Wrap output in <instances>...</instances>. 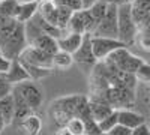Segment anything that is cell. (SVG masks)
Segmentation results:
<instances>
[{
	"label": "cell",
	"mask_w": 150,
	"mask_h": 135,
	"mask_svg": "<svg viewBox=\"0 0 150 135\" xmlns=\"http://www.w3.org/2000/svg\"><path fill=\"white\" fill-rule=\"evenodd\" d=\"M117 24H119V39L126 45H132L138 36V26L134 21L131 3H123L117 8Z\"/></svg>",
	"instance_id": "1"
},
{
	"label": "cell",
	"mask_w": 150,
	"mask_h": 135,
	"mask_svg": "<svg viewBox=\"0 0 150 135\" xmlns=\"http://www.w3.org/2000/svg\"><path fill=\"white\" fill-rule=\"evenodd\" d=\"M27 45L29 44H27V39H26L24 24L23 23H18L17 29L11 33V36L2 45H0V51H2V54L6 56L8 59L14 60V59H18L20 57V54L23 53V50Z\"/></svg>",
	"instance_id": "2"
},
{
	"label": "cell",
	"mask_w": 150,
	"mask_h": 135,
	"mask_svg": "<svg viewBox=\"0 0 150 135\" xmlns=\"http://www.w3.org/2000/svg\"><path fill=\"white\" fill-rule=\"evenodd\" d=\"M117 5L108 3L105 17L96 26L93 36H105V38H117L119 39V24H117Z\"/></svg>",
	"instance_id": "3"
},
{
	"label": "cell",
	"mask_w": 150,
	"mask_h": 135,
	"mask_svg": "<svg viewBox=\"0 0 150 135\" xmlns=\"http://www.w3.org/2000/svg\"><path fill=\"white\" fill-rule=\"evenodd\" d=\"M92 48L96 60H104L107 56H110L114 50L122 47H126L117 38H105V36H93L92 35Z\"/></svg>",
	"instance_id": "4"
},
{
	"label": "cell",
	"mask_w": 150,
	"mask_h": 135,
	"mask_svg": "<svg viewBox=\"0 0 150 135\" xmlns=\"http://www.w3.org/2000/svg\"><path fill=\"white\" fill-rule=\"evenodd\" d=\"M14 87L21 93V96L26 99V102L29 104V107L32 110H38L42 105L44 95H42V90L39 89V86L36 84V81L27 80V81H24L21 84L14 86Z\"/></svg>",
	"instance_id": "5"
},
{
	"label": "cell",
	"mask_w": 150,
	"mask_h": 135,
	"mask_svg": "<svg viewBox=\"0 0 150 135\" xmlns=\"http://www.w3.org/2000/svg\"><path fill=\"white\" fill-rule=\"evenodd\" d=\"M20 59L30 63V65H35V66L45 68V69H53V56L41 51L39 48H36L33 45H27L24 48L23 53L20 54Z\"/></svg>",
	"instance_id": "6"
},
{
	"label": "cell",
	"mask_w": 150,
	"mask_h": 135,
	"mask_svg": "<svg viewBox=\"0 0 150 135\" xmlns=\"http://www.w3.org/2000/svg\"><path fill=\"white\" fill-rule=\"evenodd\" d=\"M90 38H92V35L90 33H86L84 38H83V42L80 45V48L72 54L75 63H80V65H93V63H96V57L93 54V48H92Z\"/></svg>",
	"instance_id": "7"
},
{
	"label": "cell",
	"mask_w": 150,
	"mask_h": 135,
	"mask_svg": "<svg viewBox=\"0 0 150 135\" xmlns=\"http://www.w3.org/2000/svg\"><path fill=\"white\" fill-rule=\"evenodd\" d=\"M3 77H5L12 86H17V84H21V83H24V81L30 80L29 72H27L26 68H24V65L21 63L20 59H14V60H12L9 71L5 74Z\"/></svg>",
	"instance_id": "8"
},
{
	"label": "cell",
	"mask_w": 150,
	"mask_h": 135,
	"mask_svg": "<svg viewBox=\"0 0 150 135\" xmlns=\"http://www.w3.org/2000/svg\"><path fill=\"white\" fill-rule=\"evenodd\" d=\"M83 38H84V35L65 32V33L57 39L59 50H63V51H66V53L74 54V53L80 48V45H81V42H83Z\"/></svg>",
	"instance_id": "9"
},
{
	"label": "cell",
	"mask_w": 150,
	"mask_h": 135,
	"mask_svg": "<svg viewBox=\"0 0 150 135\" xmlns=\"http://www.w3.org/2000/svg\"><path fill=\"white\" fill-rule=\"evenodd\" d=\"M119 123L123 126H128L131 129L140 126L141 123H144L146 119L144 116H141L140 113L132 111V110H126V108H119Z\"/></svg>",
	"instance_id": "10"
},
{
	"label": "cell",
	"mask_w": 150,
	"mask_h": 135,
	"mask_svg": "<svg viewBox=\"0 0 150 135\" xmlns=\"http://www.w3.org/2000/svg\"><path fill=\"white\" fill-rule=\"evenodd\" d=\"M38 9H39V0H33V2H20V8L15 15V20L18 23H27L30 21L35 15Z\"/></svg>",
	"instance_id": "11"
},
{
	"label": "cell",
	"mask_w": 150,
	"mask_h": 135,
	"mask_svg": "<svg viewBox=\"0 0 150 135\" xmlns=\"http://www.w3.org/2000/svg\"><path fill=\"white\" fill-rule=\"evenodd\" d=\"M30 45H33V47H36V48H39L41 51H44V53H47V54H51V56L56 54V53L59 51L57 39L53 38V36H50V35H47V33L41 35L39 38H36Z\"/></svg>",
	"instance_id": "12"
},
{
	"label": "cell",
	"mask_w": 150,
	"mask_h": 135,
	"mask_svg": "<svg viewBox=\"0 0 150 135\" xmlns=\"http://www.w3.org/2000/svg\"><path fill=\"white\" fill-rule=\"evenodd\" d=\"M12 96H14V104H15V119L23 120V119H26L29 114H32L33 110L29 107L26 99L21 96V93L15 87H14V90H12Z\"/></svg>",
	"instance_id": "13"
},
{
	"label": "cell",
	"mask_w": 150,
	"mask_h": 135,
	"mask_svg": "<svg viewBox=\"0 0 150 135\" xmlns=\"http://www.w3.org/2000/svg\"><path fill=\"white\" fill-rule=\"evenodd\" d=\"M0 113H2L6 125L14 122V119H15V104H14V96H12V93L0 99Z\"/></svg>",
	"instance_id": "14"
},
{
	"label": "cell",
	"mask_w": 150,
	"mask_h": 135,
	"mask_svg": "<svg viewBox=\"0 0 150 135\" xmlns=\"http://www.w3.org/2000/svg\"><path fill=\"white\" fill-rule=\"evenodd\" d=\"M114 110H116L114 107H111L110 104H105V102H90V116L96 122H101Z\"/></svg>",
	"instance_id": "15"
},
{
	"label": "cell",
	"mask_w": 150,
	"mask_h": 135,
	"mask_svg": "<svg viewBox=\"0 0 150 135\" xmlns=\"http://www.w3.org/2000/svg\"><path fill=\"white\" fill-rule=\"evenodd\" d=\"M65 30L71 32V33H80V35H86L87 33L84 21H83V17H81V11H75L74 14L71 15Z\"/></svg>",
	"instance_id": "16"
},
{
	"label": "cell",
	"mask_w": 150,
	"mask_h": 135,
	"mask_svg": "<svg viewBox=\"0 0 150 135\" xmlns=\"http://www.w3.org/2000/svg\"><path fill=\"white\" fill-rule=\"evenodd\" d=\"M74 62V56L71 53H66L63 50H59L56 54H53V68L57 69H68L69 66H72Z\"/></svg>",
	"instance_id": "17"
},
{
	"label": "cell",
	"mask_w": 150,
	"mask_h": 135,
	"mask_svg": "<svg viewBox=\"0 0 150 135\" xmlns=\"http://www.w3.org/2000/svg\"><path fill=\"white\" fill-rule=\"evenodd\" d=\"M21 126L27 131L29 135H38L39 131H41V128H42V122H41V119L38 117L36 114L32 113L26 119L21 120Z\"/></svg>",
	"instance_id": "18"
},
{
	"label": "cell",
	"mask_w": 150,
	"mask_h": 135,
	"mask_svg": "<svg viewBox=\"0 0 150 135\" xmlns=\"http://www.w3.org/2000/svg\"><path fill=\"white\" fill-rule=\"evenodd\" d=\"M107 9H108V3L105 2V0H98V2H96L92 8L87 9V11H89V14L92 15V18H93V21H95L96 26H98V24L101 23V20L105 17Z\"/></svg>",
	"instance_id": "19"
},
{
	"label": "cell",
	"mask_w": 150,
	"mask_h": 135,
	"mask_svg": "<svg viewBox=\"0 0 150 135\" xmlns=\"http://www.w3.org/2000/svg\"><path fill=\"white\" fill-rule=\"evenodd\" d=\"M20 59V57H18ZM21 60V59H20ZM21 63L24 65V68L27 69L29 75H30V80L33 81H39L45 77H48L50 74H51V69H45V68H39V66H35V65H30L27 62H24V60H21Z\"/></svg>",
	"instance_id": "20"
},
{
	"label": "cell",
	"mask_w": 150,
	"mask_h": 135,
	"mask_svg": "<svg viewBox=\"0 0 150 135\" xmlns=\"http://www.w3.org/2000/svg\"><path fill=\"white\" fill-rule=\"evenodd\" d=\"M20 8V0H2L0 2V14L6 18H15Z\"/></svg>",
	"instance_id": "21"
},
{
	"label": "cell",
	"mask_w": 150,
	"mask_h": 135,
	"mask_svg": "<svg viewBox=\"0 0 150 135\" xmlns=\"http://www.w3.org/2000/svg\"><path fill=\"white\" fill-rule=\"evenodd\" d=\"M17 26H18V21L15 18H8L2 26H0V45L9 38L11 33L17 29Z\"/></svg>",
	"instance_id": "22"
},
{
	"label": "cell",
	"mask_w": 150,
	"mask_h": 135,
	"mask_svg": "<svg viewBox=\"0 0 150 135\" xmlns=\"http://www.w3.org/2000/svg\"><path fill=\"white\" fill-rule=\"evenodd\" d=\"M98 123H99V128H101L102 132H110L112 128L119 123V111L114 110L112 113H110L105 119H102L101 122H98Z\"/></svg>",
	"instance_id": "23"
},
{
	"label": "cell",
	"mask_w": 150,
	"mask_h": 135,
	"mask_svg": "<svg viewBox=\"0 0 150 135\" xmlns=\"http://www.w3.org/2000/svg\"><path fill=\"white\" fill-rule=\"evenodd\" d=\"M74 135H86L84 134V119H81L80 116H74L71 117L66 125H65Z\"/></svg>",
	"instance_id": "24"
},
{
	"label": "cell",
	"mask_w": 150,
	"mask_h": 135,
	"mask_svg": "<svg viewBox=\"0 0 150 135\" xmlns=\"http://www.w3.org/2000/svg\"><path fill=\"white\" fill-rule=\"evenodd\" d=\"M143 63V60L140 59V57H137V56H132V54H129V57L126 59V62L123 63V66H122V72H125V74H134L137 72V69L140 68V65Z\"/></svg>",
	"instance_id": "25"
},
{
	"label": "cell",
	"mask_w": 150,
	"mask_h": 135,
	"mask_svg": "<svg viewBox=\"0 0 150 135\" xmlns=\"http://www.w3.org/2000/svg\"><path fill=\"white\" fill-rule=\"evenodd\" d=\"M134 75H135L137 81H140L143 84H150V63L143 62Z\"/></svg>",
	"instance_id": "26"
},
{
	"label": "cell",
	"mask_w": 150,
	"mask_h": 135,
	"mask_svg": "<svg viewBox=\"0 0 150 135\" xmlns=\"http://www.w3.org/2000/svg\"><path fill=\"white\" fill-rule=\"evenodd\" d=\"M84 134L86 135H101L102 131L99 128V123L92 117H84Z\"/></svg>",
	"instance_id": "27"
},
{
	"label": "cell",
	"mask_w": 150,
	"mask_h": 135,
	"mask_svg": "<svg viewBox=\"0 0 150 135\" xmlns=\"http://www.w3.org/2000/svg\"><path fill=\"white\" fill-rule=\"evenodd\" d=\"M72 14H74V11H71L68 8H63V6H57V26L65 30Z\"/></svg>",
	"instance_id": "28"
},
{
	"label": "cell",
	"mask_w": 150,
	"mask_h": 135,
	"mask_svg": "<svg viewBox=\"0 0 150 135\" xmlns=\"http://www.w3.org/2000/svg\"><path fill=\"white\" fill-rule=\"evenodd\" d=\"M56 6H63V8H68L71 11H81L83 9V5H81V0H53Z\"/></svg>",
	"instance_id": "29"
},
{
	"label": "cell",
	"mask_w": 150,
	"mask_h": 135,
	"mask_svg": "<svg viewBox=\"0 0 150 135\" xmlns=\"http://www.w3.org/2000/svg\"><path fill=\"white\" fill-rule=\"evenodd\" d=\"M138 41L144 50L150 51V26L138 30Z\"/></svg>",
	"instance_id": "30"
},
{
	"label": "cell",
	"mask_w": 150,
	"mask_h": 135,
	"mask_svg": "<svg viewBox=\"0 0 150 135\" xmlns=\"http://www.w3.org/2000/svg\"><path fill=\"white\" fill-rule=\"evenodd\" d=\"M12 90H14V86H12L3 75H0V99L8 96V95H11Z\"/></svg>",
	"instance_id": "31"
},
{
	"label": "cell",
	"mask_w": 150,
	"mask_h": 135,
	"mask_svg": "<svg viewBox=\"0 0 150 135\" xmlns=\"http://www.w3.org/2000/svg\"><path fill=\"white\" fill-rule=\"evenodd\" d=\"M108 134H110V135H132V129L128 128V126H123V125L117 123Z\"/></svg>",
	"instance_id": "32"
},
{
	"label": "cell",
	"mask_w": 150,
	"mask_h": 135,
	"mask_svg": "<svg viewBox=\"0 0 150 135\" xmlns=\"http://www.w3.org/2000/svg\"><path fill=\"white\" fill-rule=\"evenodd\" d=\"M131 5L135 9H140L143 12H149L150 14V0H134Z\"/></svg>",
	"instance_id": "33"
},
{
	"label": "cell",
	"mask_w": 150,
	"mask_h": 135,
	"mask_svg": "<svg viewBox=\"0 0 150 135\" xmlns=\"http://www.w3.org/2000/svg\"><path fill=\"white\" fill-rule=\"evenodd\" d=\"M11 63H12V60L8 59L6 56H3L2 53H0V75H5V74L9 71Z\"/></svg>",
	"instance_id": "34"
},
{
	"label": "cell",
	"mask_w": 150,
	"mask_h": 135,
	"mask_svg": "<svg viewBox=\"0 0 150 135\" xmlns=\"http://www.w3.org/2000/svg\"><path fill=\"white\" fill-rule=\"evenodd\" d=\"M132 135H150V125H147L144 122L140 126L132 129Z\"/></svg>",
	"instance_id": "35"
},
{
	"label": "cell",
	"mask_w": 150,
	"mask_h": 135,
	"mask_svg": "<svg viewBox=\"0 0 150 135\" xmlns=\"http://www.w3.org/2000/svg\"><path fill=\"white\" fill-rule=\"evenodd\" d=\"M98 0H81V5H83V9H89L92 8Z\"/></svg>",
	"instance_id": "36"
},
{
	"label": "cell",
	"mask_w": 150,
	"mask_h": 135,
	"mask_svg": "<svg viewBox=\"0 0 150 135\" xmlns=\"http://www.w3.org/2000/svg\"><path fill=\"white\" fill-rule=\"evenodd\" d=\"M56 135H74L66 126H63V128H62V129H59L57 132H56Z\"/></svg>",
	"instance_id": "37"
},
{
	"label": "cell",
	"mask_w": 150,
	"mask_h": 135,
	"mask_svg": "<svg viewBox=\"0 0 150 135\" xmlns=\"http://www.w3.org/2000/svg\"><path fill=\"white\" fill-rule=\"evenodd\" d=\"M107 3H111V5H117V6H120V5H123V3H128V0H105Z\"/></svg>",
	"instance_id": "38"
},
{
	"label": "cell",
	"mask_w": 150,
	"mask_h": 135,
	"mask_svg": "<svg viewBox=\"0 0 150 135\" xmlns=\"http://www.w3.org/2000/svg\"><path fill=\"white\" fill-rule=\"evenodd\" d=\"M6 126H8V125H6V122H5V119H3L2 113H0V132H2V131H3Z\"/></svg>",
	"instance_id": "39"
},
{
	"label": "cell",
	"mask_w": 150,
	"mask_h": 135,
	"mask_svg": "<svg viewBox=\"0 0 150 135\" xmlns=\"http://www.w3.org/2000/svg\"><path fill=\"white\" fill-rule=\"evenodd\" d=\"M6 20H8V18H6V17H3V15H2V14H0V26H2V24H3V23H5V21H6Z\"/></svg>",
	"instance_id": "40"
},
{
	"label": "cell",
	"mask_w": 150,
	"mask_h": 135,
	"mask_svg": "<svg viewBox=\"0 0 150 135\" xmlns=\"http://www.w3.org/2000/svg\"><path fill=\"white\" fill-rule=\"evenodd\" d=\"M101 135H110V134H108V132H102Z\"/></svg>",
	"instance_id": "41"
},
{
	"label": "cell",
	"mask_w": 150,
	"mask_h": 135,
	"mask_svg": "<svg viewBox=\"0 0 150 135\" xmlns=\"http://www.w3.org/2000/svg\"><path fill=\"white\" fill-rule=\"evenodd\" d=\"M134 2V0H128V3H132Z\"/></svg>",
	"instance_id": "42"
},
{
	"label": "cell",
	"mask_w": 150,
	"mask_h": 135,
	"mask_svg": "<svg viewBox=\"0 0 150 135\" xmlns=\"http://www.w3.org/2000/svg\"><path fill=\"white\" fill-rule=\"evenodd\" d=\"M149 90H150V84H149Z\"/></svg>",
	"instance_id": "43"
},
{
	"label": "cell",
	"mask_w": 150,
	"mask_h": 135,
	"mask_svg": "<svg viewBox=\"0 0 150 135\" xmlns=\"http://www.w3.org/2000/svg\"><path fill=\"white\" fill-rule=\"evenodd\" d=\"M0 2H2V0H0Z\"/></svg>",
	"instance_id": "44"
},
{
	"label": "cell",
	"mask_w": 150,
	"mask_h": 135,
	"mask_svg": "<svg viewBox=\"0 0 150 135\" xmlns=\"http://www.w3.org/2000/svg\"><path fill=\"white\" fill-rule=\"evenodd\" d=\"M0 53H2V51H0Z\"/></svg>",
	"instance_id": "45"
}]
</instances>
